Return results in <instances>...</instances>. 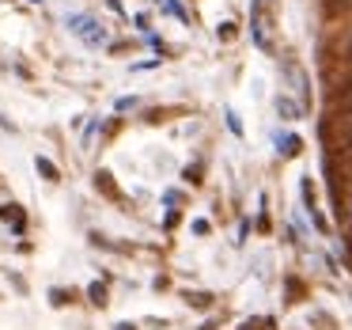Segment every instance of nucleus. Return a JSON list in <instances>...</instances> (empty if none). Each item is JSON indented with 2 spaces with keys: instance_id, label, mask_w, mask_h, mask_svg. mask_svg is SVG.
Returning a JSON list of instances; mask_svg holds the SVG:
<instances>
[{
  "instance_id": "9d476101",
  "label": "nucleus",
  "mask_w": 352,
  "mask_h": 330,
  "mask_svg": "<svg viewBox=\"0 0 352 330\" xmlns=\"http://www.w3.org/2000/svg\"><path fill=\"white\" fill-rule=\"evenodd\" d=\"M344 61H352V34H349V42H344Z\"/></svg>"
},
{
  "instance_id": "1a4fd4ad",
  "label": "nucleus",
  "mask_w": 352,
  "mask_h": 330,
  "mask_svg": "<svg viewBox=\"0 0 352 330\" xmlns=\"http://www.w3.org/2000/svg\"><path fill=\"white\" fill-rule=\"evenodd\" d=\"M50 296H54V304H57V307H61V304H69V292H65V289H54Z\"/></svg>"
},
{
  "instance_id": "f257e3e1",
  "label": "nucleus",
  "mask_w": 352,
  "mask_h": 330,
  "mask_svg": "<svg viewBox=\"0 0 352 330\" xmlns=\"http://www.w3.org/2000/svg\"><path fill=\"white\" fill-rule=\"evenodd\" d=\"M322 12H326L329 19L344 16V12H352V0H322Z\"/></svg>"
},
{
  "instance_id": "f03ea898",
  "label": "nucleus",
  "mask_w": 352,
  "mask_h": 330,
  "mask_svg": "<svg viewBox=\"0 0 352 330\" xmlns=\"http://www.w3.org/2000/svg\"><path fill=\"white\" fill-rule=\"evenodd\" d=\"M34 167H38V175L46 178V183H57V178H61V175H57V167H54V163H50V160H42V156L34 160Z\"/></svg>"
},
{
  "instance_id": "423d86ee",
  "label": "nucleus",
  "mask_w": 352,
  "mask_h": 330,
  "mask_svg": "<svg viewBox=\"0 0 352 330\" xmlns=\"http://www.w3.org/2000/svg\"><path fill=\"white\" fill-rule=\"evenodd\" d=\"M299 148H303V145H299V137H284V141H280V152H284V156H296Z\"/></svg>"
},
{
  "instance_id": "0eeeda50",
  "label": "nucleus",
  "mask_w": 352,
  "mask_h": 330,
  "mask_svg": "<svg viewBox=\"0 0 352 330\" xmlns=\"http://www.w3.org/2000/svg\"><path fill=\"white\" fill-rule=\"evenodd\" d=\"M246 330H273V319H250Z\"/></svg>"
},
{
  "instance_id": "6e6552de",
  "label": "nucleus",
  "mask_w": 352,
  "mask_h": 330,
  "mask_svg": "<svg viewBox=\"0 0 352 330\" xmlns=\"http://www.w3.org/2000/svg\"><path fill=\"white\" fill-rule=\"evenodd\" d=\"M99 190L114 194V183H110V175H107V171H99Z\"/></svg>"
},
{
  "instance_id": "20e7f679",
  "label": "nucleus",
  "mask_w": 352,
  "mask_h": 330,
  "mask_svg": "<svg viewBox=\"0 0 352 330\" xmlns=\"http://www.w3.org/2000/svg\"><path fill=\"white\" fill-rule=\"evenodd\" d=\"M87 296H91V304H107V285L102 281H95V285H87Z\"/></svg>"
},
{
  "instance_id": "39448f33",
  "label": "nucleus",
  "mask_w": 352,
  "mask_h": 330,
  "mask_svg": "<svg viewBox=\"0 0 352 330\" xmlns=\"http://www.w3.org/2000/svg\"><path fill=\"white\" fill-rule=\"evenodd\" d=\"M186 304L190 307H208L212 304V292H186Z\"/></svg>"
},
{
  "instance_id": "9b49d317",
  "label": "nucleus",
  "mask_w": 352,
  "mask_h": 330,
  "mask_svg": "<svg viewBox=\"0 0 352 330\" xmlns=\"http://www.w3.org/2000/svg\"><path fill=\"white\" fill-rule=\"evenodd\" d=\"M344 236H349V243H352V213H349V220H344Z\"/></svg>"
},
{
  "instance_id": "7ed1b4c3",
  "label": "nucleus",
  "mask_w": 352,
  "mask_h": 330,
  "mask_svg": "<svg viewBox=\"0 0 352 330\" xmlns=\"http://www.w3.org/2000/svg\"><path fill=\"white\" fill-rule=\"evenodd\" d=\"M0 216H4V220H12V224H19V228H23V209H19V205H0Z\"/></svg>"
}]
</instances>
